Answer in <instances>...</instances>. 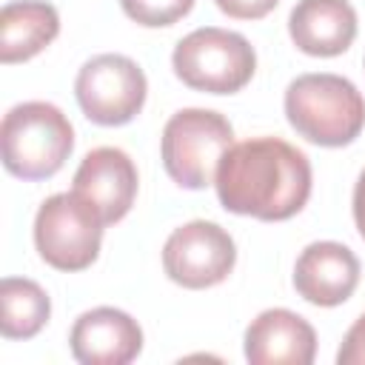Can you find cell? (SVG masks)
Returning <instances> with one entry per match:
<instances>
[{"label":"cell","mask_w":365,"mask_h":365,"mask_svg":"<svg viewBox=\"0 0 365 365\" xmlns=\"http://www.w3.org/2000/svg\"><path fill=\"white\" fill-rule=\"evenodd\" d=\"M314 328L288 308H268L245 328V359L254 365H311Z\"/></svg>","instance_id":"12"},{"label":"cell","mask_w":365,"mask_h":365,"mask_svg":"<svg viewBox=\"0 0 365 365\" xmlns=\"http://www.w3.org/2000/svg\"><path fill=\"white\" fill-rule=\"evenodd\" d=\"M354 222H356V228L365 240V168H362L356 185H354Z\"/></svg>","instance_id":"19"},{"label":"cell","mask_w":365,"mask_h":365,"mask_svg":"<svg viewBox=\"0 0 365 365\" xmlns=\"http://www.w3.org/2000/svg\"><path fill=\"white\" fill-rule=\"evenodd\" d=\"M359 285V259L356 254L334 240L311 242L294 265V288L311 305H339Z\"/></svg>","instance_id":"11"},{"label":"cell","mask_w":365,"mask_h":365,"mask_svg":"<svg viewBox=\"0 0 365 365\" xmlns=\"http://www.w3.org/2000/svg\"><path fill=\"white\" fill-rule=\"evenodd\" d=\"M214 185L225 211L277 222L308 202L311 163L279 137H254L222 154Z\"/></svg>","instance_id":"1"},{"label":"cell","mask_w":365,"mask_h":365,"mask_svg":"<svg viewBox=\"0 0 365 365\" xmlns=\"http://www.w3.org/2000/svg\"><path fill=\"white\" fill-rule=\"evenodd\" d=\"M279 0H217L220 11L234 20H259L277 9Z\"/></svg>","instance_id":"18"},{"label":"cell","mask_w":365,"mask_h":365,"mask_svg":"<svg viewBox=\"0 0 365 365\" xmlns=\"http://www.w3.org/2000/svg\"><path fill=\"white\" fill-rule=\"evenodd\" d=\"M171 66L188 88L234 94L254 77L257 54L242 34L205 26L194 29L174 46Z\"/></svg>","instance_id":"5"},{"label":"cell","mask_w":365,"mask_h":365,"mask_svg":"<svg viewBox=\"0 0 365 365\" xmlns=\"http://www.w3.org/2000/svg\"><path fill=\"white\" fill-rule=\"evenodd\" d=\"M71 354L83 365H125L143 351V331L120 308H91L71 328Z\"/></svg>","instance_id":"10"},{"label":"cell","mask_w":365,"mask_h":365,"mask_svg":"<svg viewBox=\"0 0 365 365\" xmlns=\"http://www.w3.org/2000/svg\"><path fill=\"white\" fill-rule=\"evenodd\" d=\"M145 74L125 54H97L77 71L74 94L83 114L97 125H123L145 103Z\"/></svg>","instance_id":"7"},{"label":"cell","mask_w":365,"mask_h":365,"mask_svg":"<svg viewBox=\"0 0 365 365\" xmlns=\"http://www.w3.org/2000/svg\"><path fill=\"white\" fill-rule=\"evenodd\" d=\"M51 314L48 294L26 277H6L0 282V331L6 339L34 336Z\"/></svg>","instance_id":"15"},{"label":"cell","mask_w":365,"mask_h":365,"mask_svg":"<svg viewBox=\"0 0 365 365\" xmlns=\"http://www.w3.org/2000/svg\"><path fill=\"white\" fill-rule=\"evenodd\" d=\"M339 365H365V314L348 328L342 348L336 354Z\"/></svg>","instance_id":"17"},{"label":"cell","mask_w":365,"mask_h":365,"mask_svg":"<svg viewBox=\"0 0 365 365\" xmlns=\"http://www.w3.org/2000/svg\"><path fill=\"white\" fill-rule=\"evenodd\" d=\"M100 214L77 194H51L34 217V245L40 257L57 271H83L100 254L103 240Z\"/></svg>","instance_id":"6"},{"label":"cell","mask_w":365,"mask_h":365,"mask_svg":"<svg viewBox=\"0 0 365 365\" xmlns=\"http://www.w3.org/2000/svg\"><path fill=\"white\" fill-rule=\"evenodd\" d=\"M234 145L231 123L211 108H182L163 128V165L182 188H205L214 182L222 154Z\"/></svg>","instance_id":"4"},{"label":"cell","mask_w":365,"mask_h":365,"mask_svg":"<svg viewBox=\"0 0 365 365\" xmlns=\"http://www.w3.org/2000/svg\"><path fill=\"white\" fill-rule=\"evenodd\" d=\"M285 117L305 140L339 148L359 137L365 100L356 86L339 74H302L285 88Z\"/></svg>","instance_id":"2"},{"label":"cell","mask_w":365,"mask_h":365,"mask_svg":"<svg viewBox=\"0 0 365 365\" xmlns=\"http://www.w3.org/2000/svg\"><path fill=\"white\" fill-rule=\"evenodd\" d=\"M120 6L134 23L157 29V26H171L180 17H185L194 0H120Z\"/></svg>","instance_id":"16"},{"label":"cell","mask_w":365,"mask_h":365,"mask_svg":"<svg viewBox=\"0 0 365 365\" xmlns=\"http://www.w3.org/2000/svg\"><path fill=\"white\" fill-rule=\"evenodd\" d=\"M237 262V245L225 228L208 220H191L171 231L163 245V268L182 288H211L222 282Z\"/></svg>","instance_id":"8"},{"label":"cell","mask_w":365,"mask_h":365,"mask_svg":"<svg viewBox=\"0 0 365 365\" xmlns=\"http://www.w3.org/2000/svg\"><path fill=\"white\" fill-rule=\"evenodd\" d=\"M288 31L299 51L336 57L356 37V11L348 0H299L288 14Z\"/></svg>","instance_id":"13"},{"label":"cell","mask_w":365,"mask_h":365,"mask_svg":"<svg viewBox=\"0 0 365 365\" xmlns=\"http://www.w3.org/2000/svg\"><path fill=\"white\" fill-rule=\"evenodd\" d=\"M71 191H77L106 225L120 222L137 197V165L123 148L100 145L83 157Z\"/></svg>","instance_id":"9"},{"label":"cell","mask_w":365,"mask_h":365,"mask_svg":"<svg viewBox=\"0 0 365 365\" xmlns=\"http://www.w3.org/2000/svg\"><path fill=\"white\" fill-rule=\"evenodd\" d=\"M60 31L57 9L46 0H14L0 11V60L23 63L40 54Z\"/></svg>","instance_id":"14"},{"label":"cell","mask_w":365,"mask_h":365,"mask_svg":"<svg viewBox=\"0 0 365 365\" xmlns=\"http://www.w3.org/2000/svg\"><path fill=\"white\" fill-rule=\"evenodd\" d=\"M3 165L23 180H46L63 168L74 148L68 117L43 100H29L3 117L0 125Z\"/></svg>","instance_id":"3"}]
</instances>
